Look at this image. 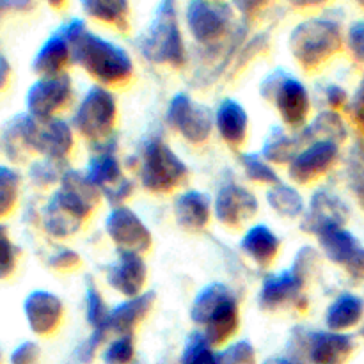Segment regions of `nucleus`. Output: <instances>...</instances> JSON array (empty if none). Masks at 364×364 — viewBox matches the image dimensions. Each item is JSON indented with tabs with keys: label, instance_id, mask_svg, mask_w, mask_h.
Segmentation results:
<instances>
[{
	"label": "nucleus",
	"instance_id": "obj_22",
	"mask_svg": "<svg viewBox=\"0 0 364 364\" xmlns=\"http://www.w3.org/2000/svg\"><path fill=\"white\" fill-rule=\"evenodd\" d=\"M107 283L117 294L127 299L139 297L144 294V284L148 279V267L144 258L135 252H119L116 262L107 269Z\"/></svg>",
	"mask_w": 364,
	"mask_h": 364
},
{
	"label": "nucleus",
	"instance_id": "obj_4",
	"mask_svg": "<svg viewBox=\"0 0 364 364\" xmlns=\"http://www.w3.org/2000/svg\"><path fill=\"white\" fill-rule=\"evenodd\" d=\"M191 318L203 327V336L212 347L226 343L240 327V309L233 291L223 283L206 284L194 297Z\"/></svg>",
	"mask_w": 364,
	"mask_h": 364
},
{
	"label": "nucleus",
	"instance_id": "obj_3",
	"mask_svg": "<svg viewBox=\"0 0 364 364\" xmlns=\"http://www.w3.org/2000/svg\"><path fill=\"white\" fill-rule=\"evenodd\" d=\"M71 148L73 130L70 123L59 117L39 121L28 114H18L4 134V149L11 160H20L27 151H36L45 159L63 162L71 153Z\"/></svg>",
	"mask_w": 364,
	"mask_h": 364
},
{
	"label": "nucleus",
	"instance_id": "obj_31",
	"mask_svg": "<svg viewBox=\"0 0 364 364\" xmlns=\"http://www.w3.org/2000/svg\"><path fill=\"white\" fill-rule=\"evenodd\" d=\"M267 203H269V206L274 212L283 217H288V219H297V217L304 215L306 212V205L301 192L295 187H291V185L283 183V181L269 187Z\"/></svg>",
	"mask_w": 364,
	"mask_h": 364
},
{
	"label": "nucleus",
	"instance_id": "obj_48",
	"mask_svg": "<svg viewBox=\"0 0 364 364\" xmlns=\"http://www.w3.org/2000/svg\"><path fill=\"white\" fill-rule=\"evenodd\" d=\"M263 364H302V363L297 361V359H294V358H284V355H279V358L267 359Z\"/></svg>",
	"mask_w": 364,
	"mask_h": 364
},
{
	"label": "nucleus",
	"instance_id": "obj_35",
	"mask_svg": "<svg viewBox=\"0 0 364 364\" xmlns=\"http://www.w3.org/2000/svg\"><path fill=\"white\" fill-rule=\"evenodd\" d=\"M347 178L355 199L364 210V144L361 141L355 142L348 153Z\"/></svg>",
	"mask_w": 364,
	"mask_h": 364
},
{
	"label": "nucleus",
	"instance_id": "obj_37",
	"mask_svg": "<svg viewBox=\"0 0 364 364\" xmlns=\"http://www.w3.org/2000/svg\"><path fill=\"white\" fill-rule=\"evenodd\" d=\"M134 354V334H124L107 345L105 352H103V361L105 364H130Z\"/></svg>",
	"mask_w": 364,
	"mask_h": 364
},
{
	"label": "nucleus",
	"instance_id": "obj_49",
	"mask_svg": "<svg viewBox=\"0 0 364 364\" xmlns=\"http://www.w3.org/2000/svg\"><path fill=\"white\" fill-rule=\"evenodd\" d=\"M13 9V7H16V9H21V7H28V4H20V2H0V11L4 9Z\"/></svg>",
	"mask_w": 364,
	"mask_h": 364
},
{
	"label": "nucleus",
	"instance_id": "obj_2",
	"mask_svg": "<svg viewBox=\"0 0 364 364\" xmlns=\"http://www.w3.org/2000/svg\"><path fill=\"white\" fill-rule=\"evenodd\" d=\"M59 188L43 210V228L55 238H68L80 230L98 205L100 191L87 176L75 169L64 171Z\"/></svg>",
	"mask_w": 364,
	"mask_h": 364
},
{
	"label": "nucleus",
	"instance_id": "obj_18",
	"mask_svg": "<svg viewBox=\"0 0 364 364\" xmlns=\"http://www.w3.org/2000/svg\"><path fill=\"white\" fill-rule=\"evenodd\" d=\"M316 238L327 259L343 267L352 279H364V247L350 231L345 228H333Z\"/></svg>",
	"mask_w": 364,
	"mask_h": 364
},
{
	"label": "nucleus",
	"instance_id": "obj_7",
	"mask_svg": "<svg viewBox=\"0 0 364 364\" xmlns=\"http://www.w3.org/2000/svg\"><path fill=\"white\" fill-rule=\"evenodd\" d=\"M188 169L183 160L160 137H151L142 144L139 156V176L146 191L167 194L180 187Z\"/></svg>",
	"mask_w": 364,
	"mask_h": 364
},
{
	"label": "nucleus",
	"instance_id": "obj_40",
	"mask_svg": "<svg viewBox=\"0 0 364 364\" xmlns=\"http://www.w3.org/2000/svg\"><path fill=\"white\" fill-rule=\"evenodd\" d=\"M219 364H256V350L247 340L235 341L219 352Z\"/></svg>",
	"mask_w": 364,
	"mask_h": 364
},
{
	"label": "nucleus",
	"instance_id": "obj_52",
	"mask_svg": "<svg viewBox=\"0 0 364 364\" xmlns=\"http://www.w3.org/2000/svg\"><path fill=\"white\" fill-rule=\"evenodd\" d=\"M361 6H363V7H364V2H361Z\"/></svg>",
	"mask_w": 364,
	"mask_h": 364
},
{
	"label": "nucleus",
	"instance_id": "obj_39",
	"mask_svg": "<svg viewBox=\"0 0 364 364\" xmlns=\"http://www.w3.org/2000/svg\"><path fill=\"white\" fill-rule=\"evenodd\" d=\"M64 171H60V162H55V160H50V159H43L32 164L31 180L34 181L38 187H48V185H53L55 181H60Z\"/></svg>",
	"mask_w": 364,
	"mask_h": 364
},
{
	"label": "nucleus",
	"instance_id": "obj_47",
	"mask_svg": "<svg viewBox=\"0 0 364 364\" xmlns=\"http://www.w3.org/2000/svg\"><path fill=\"white\" fill-rule=\"evenodd\" d=\"M11 77V64L4 55H0V91L7 85Z\"/></svg>",
	"mask_w": 364,
	"mask_h": 364
},
{
	"label": "nucleus",
	"instance_id": "obj_19",
	"mask_svg": "<svg viewBox=\"0 0 364 364\" xmlns=\"http://www.w3.org/2000/svg\"><path fill=\"white\" fill-rule=\"evenodd\" d=\"M304 284V281L291 269L277 274H269L263 279L262 290L258 295L259 308L265 309V311H276L283 306L294 304L295 308L304 311L306 306H308V301L302 295Z\"/></svg>",
	"mask_w": 364,
	"mask_h": 364
},
{
	"label": "nucleus",
	"instance_id": "obj_10",
	"mask_svg": "<svg viewBox=\"0 0 364 364\" xmlns=\"http://www.w3.org/2000/svg\"><path fill=\"white\" fill-rule=\"evenodd\" d=\"M233 6L224 2L192 0L185 7V21L196 43L208 48H219L233 31Z\"/></svg>",
	"mask_w": 364,
	"mask_h": 364
},
{
	"label": "nucleus",
	"instance_id": "obj_28",
	"mask_svg": "<svg viewBox=\"0 0 364 364\" xmlns=\"http://www.w3.org/2000/svg\"><path fill=\"white\" fill-rule=\"evenodd\" d=\"M299 135H301L304 144L315 141H331L340 144V142L347 139L348 130L347 123L340 116V112H336V110H323L308 127L302 128Z\"/></svg>",
	"mask_w": 364,
	"mask_h": 364
},
{
	"label": "nucleus",
	"instance_id": "obj_43",
	"mask_svg": "<svg viewBox=\"0 0 364 364\" xmlns=\"http://www.w3.org/2000/svg\"><path fill=\"white\" fill-rule=\"evenodd\" d=\"M347 46L350 55L364 64V20H358L348 27L347 31Z\"/></svg>",
	"mask_w": 364,
	"mask_h": 364
},
{
	"label": "nucleus",
	"instance_id": "obj_13",
	"mask_svg": "<svg viewBox=\"0 0 364 364\" xmlns=\"http://www.w3.org/2000/svg\"><path fill=\"white\" fill-rule=\"evenodd\" d=\"M73 87L68 73L59 77H39L25 95L27 114L34 119H53L70 103Z\"/></svg>",
	"mask_w": 364,
	"mask_h": 364
},
{
	"label": "nucleus",
	"instance_id": "obj_41",
	"mask_svg": "<svg viewBox=\"0 0 364 364\" xmlns=\"http://www.w3.org/2000/svg\"><path fill=\"white\" fill-rule=\"evenodd\" d=\"M316 265H318V252L313 247H302L297 252V256H295V263L291 267V270L306 283L309 279V276H311L313 270L316 269Z\"/></svg>",
	"mask_w": 364,
	"mask_h": 364
},
{
	"label": "nucleus",
	"instance_id": "obj_5",
	"mask_svg": "<svg viewBox=\"0 0 364 364\" xmlns=\"http://www.w3.org/2000/svg\"><path fill=\"white\" fill-rule=\"evenodd\" d=\"M288 46L302 70L316 71L340 53L343 46V32L333 18H306L291 28Z\"/></svg>",
	"mask_w": 364,
	"mask_h": 364
},
{
	"label": "nucleus",
	"instance_id": "obj_29",
	"mask_svg": "<svg viewBox=\"0 0 364 364\" xmlns=\"http://www.w3.org/2000/svg\"><path fill=\"white\" fill-rule=\"evenodd\" d=\"M301 135H290L279 127H274L267 135L263 144L262 155L267 162L272 164H290L291 159L304 148Z\"/></svg>",
	"mask_w": 364,
	"mask_h": 364
},
{
	"label": "nucleus",
	"instance_id": "obj_15",
	"mask_svg": "<svg viewBox=\"0 0 364 364\" xmlns=\"http://www.w3.org/2000/svg\"><path fill=\"white\" fill-rule=\"evenodd\" d=\"M340 156V144L315 141L306 144L288 164V176L299 185H309L326 176Z\"/></svg>",
	"mask_w": 364,
	"mask_h": 364
},
{
	"label": "nucleus",
	"instance_id": "obj_30",
	"mask_svg": "<svg viewBox=\"0 0 364 364\" xmlns=\"http://www.w3.org/2000/svg\"><path fill=\"white\" fill-rule=\"evenodd\" d=\"M84 13L102 23L112 25L117 31L128 28V14L130 6L124 0H84L80 4Z\"/></svg>",
	"mask_w": 364,
	"mask_h": 364
},
{
	"label": "nucleus",
	"instance_id": "obj_34",
	"mask_svg": "<svg viewBox=\"0 0 364 364\" xmlns=\"http://www.w3.org/2000/svg\"><path fill=\"white\" fill-rule=\"evenodd\" d=\"M180 364H219V354L201 333H192L181 352Z\"/></svg>",
	"mask_w": 364,
	"mask_h": 364
},
{
	"label": "nucleus",
	"instance_id": "obj_11",
	"mask_svg": "<svg viewBox=\"0 0 364 364\" xmlns=\"http://www.w3.org/2000/svg\"><path fill=\"white\" fill-rule=\"evenodd\" d=\"M96 151L89 159L87 180L109 199L112 205L119 206L134 191V185L127 180L116 155V141L103 142L95 146Z\"/></svg>",
	"mask_w": 364,
	"mask_h": 364
},
{
	"label": "nucleus",
	"instance_id": "obj_32",
	"mask_svg": "<svg viewBox=\"0 0 364 364\" xmlns=\"http://www.w3.org/2000/svg\"><path fill=\"white\" fill-rule=\"evenodd\" d=\"M21 176L16 169L0 166V219L14 210L20 194Z\"/></svg>",
	"mask_w": 364,
	"mask_h": 364
},
{
	"label": "nucleus",
	"instance_id": "obj_1",
	"mask_svg": "<svg viewBox=\"0 0 364 364\" xmlns=\"http://www.w3.org/2000/svg\"><path fill=\"white\" fill-rule=\"evenodd\" d=\"M71 45V63L78 64L102 85H123L134 75V60L117 43L95 34L82 18L60 25Z\"/></svg>",
	"mask_w": 364,
	"mask_h": 364
},
{
	"label": "nucleus",
	"instance_id": "obj_26",
	"mask_svg": "<svg viewBox=\"0 0 364 364\" xmlns=\"http://www.w3.org/2000/svg\"><path fill=\"white\" fill-rule=\"evenodd\" d=\"M240 247L256 265L265 269L276 262L281 249V240L267 224H255L245 231Z\"/></svg>",
	"mask_w": 364,
	"mask_h": 364
},
{
	"label": "nucleus",
	"instance_id": "obj_24",
	"mask_svg": "<svg viewBox=\"0 0 364 364\" xmlns=\"http://www.w3.org/2000/svg\"><path fill=\"white\" fill-rule=\"evenodd\" d=\"M174 217L181 230L198 233L210 224L212 201L201 191H185L174 201Z\"/></svg>",
	"mask_w": 364,
	"mask_h": 364
},
{
	"label": "nucleus",
	"instance_id": "obj_25",
	"mask_svg": "<svg viewBox=\"0 0 364 364\" xmlns=\"http://www.w3.org/2000/svg\"><path fill=\"white\" fill-rule=\"evenodd\" d=\"M215 128L224 142H228L233 148H238L247 139V110L237 100L224 98L215 110Z\"/></svg>",
	"mask_w": 364,
	"mask_h": 364
},
{
	"label": "nucleus",
	"instance_id": "obj_6",
	"mask_svg": "<svg viewBox=\"0 0 364 364\" xmlns=\"http://www.w3.org/2000/svg\"><path fill=\"white\" fill-rule=\"evenodd\" d=\"M139 50L153 64L181 68L187 59L183 36L178 23V9L173 0H164L156 6L148 31L139 39Z\"/></svg>",
	"mask_w": 364,
	"mask_h": 364
},
{
	"label": "nucleus",
	"instance_id": "obj_44",
	"mask_svg": "<svg viewBox=\"0 0 364 364\" xmlns=\"http://www.w3.org/2000/svg\"><path fill=\"white\" fill-rule=\"evenodd\" d=\"M41 348L34 341H23L9 355L11 364H39Z\"/></svg>",
	"mask_w": 364,
	"mask_h": 364
},
{
	"label": "nucleus",
	"instance_id": "obj_16",
	"mask_svg": "<svg viewBox=\"0 0 364 364\" xmlns=\"http://www.w3.org/2000/svg\"><path fill=\"white\" fill-rule=\"evenodd\" d=\"M309 364H345L354 352V340L347 333L302 331L297 333Z\"/></svg>",
	"mask_w": 364,
	"mask_h": 364
},
{
	"label": "nucleus",
	"instance_id": "obj_46",
	"mask_svg": "<svg viewBox=\"0 0 364 364\" xmlns=\"http://www.w3.org/2000/svg\"><path fill=\"white\" fill-rule=\"evenodd\" d=\"M323 95H326V100L327 103H329L331 110H336V112L340 109H343V107H347L348 102H350V100H348L347 91H345L341 85H336V84L327 85V87L323 89Z\"/></svg>",
	"mask_w": 364,
	"mask_h": 364
},
{
	"label": "nucleus",
	"instance_id": "obj_9",
	"mask_svg": "<svg viewBox=\"0 0 364 364\" xmlns=\"http://www.w3.org/2000/svg\"><path fill=\"white\" fill-rule=\"evenodd\" d=\"M262 96L274 103L283 123L290 128H302L311 112V98L306 85L287 71H274L262 82Z\"/></svg>",
	"mask_w": 364,
	"mask_h": 364
},
{
	"label": "nucleus",
	"instance_id": "obj_23",
	"mask_svg": "<svg viewBox=\"0 0 364 364\" xmlns=\"http://www.w3.org/2000/svg\"><path fill=\"white\" fill-rule=\"evenodd\" d=\"M71 63V45L63 27L57 28L41 45L32 60V68L39 77H59Z\"/></svg>",
	"mask_w": 364,
	"mask_h": 364
},
{
	"label": "nucleus",
	"instance_id": "obj_27",
	"mask_svg": "<svg viewBox=\"0 0 364 364\" xmlns=\"http://www.w3.org/2000/svg\"><path fill=\"white\" fill-rule=\"evenodd\" d=\"M364 316V301L354 294H341L326 311V326L334 333H345L358 326Z\"/></svg>",
	"mask_w": 364,
	"mask_h": 364
},
{
	"label": "nucleus",
	"instance_id": "obj_12",
	"mask_svg": "<svg viewBox=\"0 0 364 364\" xmlns=\"http://www.w3.org/2000/svg\"><path fill=\"white\" fill-rule=\"evenodd\" d=\"M167 123L191 144H203L212 135L215 114L203 103H196L187 92H176L167 107Z\"/></svg>",
	"mask_w": 364,
	"mask_h": 364
},
{
	"label": "nucleus",
	"instance_id": "obj_51",
	"mask_svg": "<svg viewBox=\"0 0 364 364\" xmlns=\"http://www.w3.org/2000/svg\"><path fill=\"white\" fill-rule=\"evenodd\" d=\"M0 361H2V354H0Z\"/></svg>",
	"mask_w": 364,
	"mask_h": 364
},
{
	"label": "nucleus",
	"instance_id": "obj_36",
	"mask_svg": "<svg viewBox=\"0 0 364 364\" xmlns=\"http://www.w3.org/2000/svg\"><path fill=\"white\" fill-rule=\"evenodd\" d=\"M107 315H109V308L103 301L102 291L96 288V284L91 279H87V284H85V316H87V323L92 329H98L105 322Z\"/></svg>",
	"mask_w": 364,
	"mask_h": 364
},
{
	"label": "nucleus",
	"instance_id": "obj_33",
	"mask_svg": "<svg viewBox=\"0 0 364 364\" xmlns=\"http://www.w3.org/2000/svg\"><path fill=\"white\" fill-rule=\"evenodd\" d=\"M240 164L244 167L245 176L249 178L255 183H262V185H272L279 183V176L274 171V167L267 162L263 156L255 155V153H242L240 155Z\"/></svg>",
	"mask_w": 364,
	"mask_h": 364
},
{
	"label": "nucleus",
	"instance_id": "obj_14",
	"mask_svg": "<svg viewBox=\"0 0 364 364\" xmlns=\"http://www.w3.org/2000/svg\"><path fill=\"white\" fill-rule=\"evenodd\" d=\"M105 231L119 252L144 255L151 249L153 237L141 217L128 206H114L105 219Z\"/></svg>",
	"mask_w": 364,
	"mask_h": 364
},
{
	"label": "nucleus",
	"instance_id": "obj_38",
	"mask_svg": "<svg viewBox=\"0 0 364 364\" xmlns=\"http://www.w3.org/2000/svg\"><path fill=\"white\" fill-rule=\"evenodd\" d=\"M18 262V249L9 237V231L0 224V281L9 279Z\"/></svg>",
	"mask_w": 364,
	"mask_h": 364
},
{
	"label": "nucleus",
	"instance_id": "obj_21",
	"mask_svg": "<svg viewBox=\"0 0 364 364\" xmlns=\"http://www.w3.org/2000/svg\"><path fill=\"white\" fill-rule=\"evenodd\" d=\"M23 313L32 333L38 336H50L63 322L64 306L52 291L34 290L25 297Z\"/></svg>",
	"mask_w": 364,
	"mask_h": 364
},
{
	"label": "nucleus",
	"instance_id": "obj_50",
	"mask_svg": "<svg viewBox=\"0 0 364 364\" xmlns=\"http://www.w3.org/2000/svg\"><path fill=\"white\" fill-rule=\"evenodd\" d=\"M359 334H361V336L364 338V326L361 327V329H359Z\"/></svg>",
	"mask_w": 364,
	"mask_h": 364
},
{
	"label": "nucleus",
	"instance_id": "obj_17",
	"mask_svg": "<svg viewBox=\"0 0 364 364\" xmlns=\"http://www.w3.org/2000/svg\"><path fill=\"white\" fill-rule=\"evenodd\" d=\"M348 219V206L340 196L329 188H316L302 217V231L309 235H322L333 228H345Z\"/></svg>",
	"mask_w": 364,
	"mask_h": 364
},
{
	"label": "nucleus",
	"instance_id": "obj_8",
	"mask_svg": "<svg viewBox=\"0 0 364 364\" xmlns=\"http://www.w3.org/2000/svg\"><path fill=\"white\" fill-rule=\"evenodd\" d=\"M117 119L116 96L103 85H92L78 102L73 128L95 146L112 141Z\"/></svg>",
	"mask_w": 364,
	"mask_h": 364
},
{
	"label": "nucleus",
	"instance_id": "obj_45",
	"mask_svg": "<svg viewBox=\"0 0 364 364\" xmlns=\"http://www.w3.org/2000/svg\"><path fill=\"white\" fill-rule=\"evenodd\" d=\"M348 112H350V117L358 130L364 135V80L359 84L354 98L348 102Z\"/></svg>",
	"mask_w": 364,
	"mask_h": 364
},
{
	"label": "nucleus",
	"instance_id": "obj_20",
	"mask_svg": "<svg viewBox=\"0 0 364 364\" xmlns=\"http://www.w3.org/2000/svg\"><path fill=\"white\" fill-rule=\"evenodd\" d=\"M258 212V199L242 185L226 181L219 188L213 201V213L223 226L240 228L245 220L251 219Z\"/></svg>",
	"mask_w": 364,
	"mask_h": 364
},
{
	"label": "nucleus",
	"instance_id": "obj_42",
	"mask_svg": "<svg viewBox=\"0 0 364 364\" xmlns=\"http://www.w3.org/2000/svg\"><path fill=\"white\" fill-rule=\"evenodd\" d=\"M82 265V259L78 252H75L73 249H57L52 256L48 258V267L52 269L60 270V272H68V270H75Z\"/></svg>",
	"mask_w": 364,
	"mask_h": 364
}]
</instances>
